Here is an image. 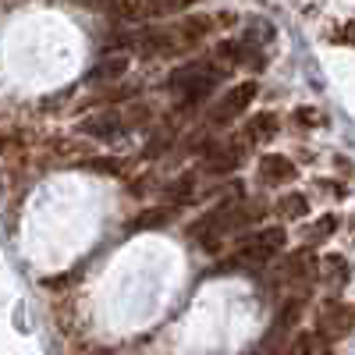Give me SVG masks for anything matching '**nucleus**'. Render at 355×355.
<instances>
[{"mask_svg":"<svg viewBox=\"0 0 355 355\" xmlns=\"http://www.w3.org/2000/svg\"><path fill=\"white\" fill-rule=\"evenodd\" d=\"M160 224H167V210H153V214H142L132 227L135 231H142V227H160Z\"/></svg>","mask_w":355,"mask_h":355,"instance_id":"12","label":"nucleus"},{"mask_svg":"<svg viewBox=\"0 0 355 355\" xmlns=\"http://www.w3.org/2000/svg\"><path fill=\"white\" fill-rule=\"evenodd\" d=\"M295 178V164L288 157H277V153H266L259 160V182L263 185H284Z\"/></svg>","mask_w":355,"mask_h":355,"instance_id":"4","label":"nucleus"},{"mask_svg":"<svg viewBox=\"0 0 355 355\" xmlns=\"http://www.w3.org/2000/svg\"><path fill=\"white\" fill-rule=\"evenodd\" d=\"M334 224H338L334 217H323V220H320V224L313 227V239H327V234H331V227H334Z\"/></svg>","mask_w":355,"mask_h":355,"instance_id":"14","label":"nucleus"},{"mask_svg":"<svg viewBox=\"0 0 355 355\" xmlns=\"http://www.w3.org/2000/svg\"><path fill=\"white\" fill-rule=\"evenodd\" d=\"M281 214L284 217H302L306 214V199L302 196H284L281 199Z\"/></svg>","mask_w":355,"mask_h":355,"instance_id":"11","label":"nucleus"},{"mask_svg":"<svg viewBox=\"0 0 355 355\" xmlns=\"http://www.w3.org/2000/svg\"><path fill=\"white\" fill-rule=\"evenodd\" d=\"M281 249H284V231L281 227H266V231L249 234V239L234 249L231 259L239 266H259V263H270Z\"/></svg>","mask_w":355,"mask_h":355,"instance_id":"2","label":"nucleus"},{"mask_svg":"<svg viewBox=\"0 0 355 355\" xmlns=\"http://www.w3.org/2000/svg\"><path fill=\"white\" fill-rule=\"evenodd\" d=\"M82 132L100 135V139H110V135H121L125 128H121V121H117V117H93V121L82 125Z\"/></svg>","mask_w":355,"mask_h":355,"instance_id":"7","label":"nucleus"},{"mask_svg":"<svg viewBox=\"0 0 355 355\" xmlns=\"http://www.w3.org/2000/svg\"><path fill=\"white\" fill-rule=\"evenodd\" d=\"M96 4L110 15H121V18H135L146 11V0H96Z\"/></svg>","mask_w":355,"mask_h":355,"instance_id":"6","label":"nucleus"},{"mask_svg":"<svg viewBox=\"0 0 355 355\" xmlns=\"http://www.w3.org/2000/svg\"><path fill=\"white\" fill-rule=\"evenodd\" d=\"M128 71V61L121 53H114V57H103V61L89 71V82H114V78H121Z\"/></svg>","mask_w":355,"mask_h":355,"instance_id":"5","label":"nucleus"},{"mask_svg":"<svg viewBox=\"0 0 355 355\" xmlns=\"http://www.w3.org/2000/svg\"><path fill=\"white\" fill-rule=\"evenodd\" d=\"M274 132H277V117H274V114H263V117H256V121L249 125V139H252V142L274 139Z\"/></svg>","mask_w":355,"mask_h":355,"instance_id":"8","label":"nucleus"},{"mask_svg":"<svg viewBox=\"0 0 355 355\" xmlns=\"http://www.w3.org/2000/svg\"><path fill=\"white\" fill-rule=\"evenodd\" d=\"M220 78H224L220 68L206 64V61H192V64H182V68L171 75V89H174L178 96H185V100H199V96L210 93Z\"/></svg>","mask_w":355,"mask_h":355,"instance_id":"1","label":"nucleus"},{"mask_svg":"<svg viewBox=\"0 0 355 355\" xmlns=\"http://www.w3.org/2000/svg\"><path fill=\"white\" fill-rule=\"evenodd\" d=\"M313 352H316V338H299L288 355H313Z\"/></svg>","mask_w":355,"mask_h":355,"instance_id":"13","label":"nucleus"},{"mask_svg":"<svg viewBox=\"0 0 355 355\" xmlns=\"http://www.w3.org/2000/svg\"><path fill=\"white\" fill-rule=\"evenodd\" d=\"M256 100V85L252 82H242V85H234L231 93L217 103V110H214V121H231V117H239L249 103Z\"/></svg>","mask_w":355,"mask_h":355,"instance_id":"3","label":"nucleus"},{"mask_svg":"<svg viewBox=\"0 0 355 355\" xmlns=\"http://www.w3.org/2000/svg\"><path fill=\"white\" fill-rule=\"evenodd\" d=\"M189 4H192V0H146V11H150V15H178Z\"/></svg>","mask_w":355,"mask_h":355,"instance_id":"10","label":"nucleus"},{"mask_svg":"<svg viewBox=\"0 0 355 355\" xmlns=\"http://www.w3.org/2000/svg\"><path fill=\"white\" fill-rule=\"evenodd\" d=\"M82 167L85 171H96V174H121L125 171V164L117 160V157H93V160H85Z\"/></svg>","mask_w":355,"mask_h":355,"instance_id":"9","label":"nucleus"}]
</instances>
